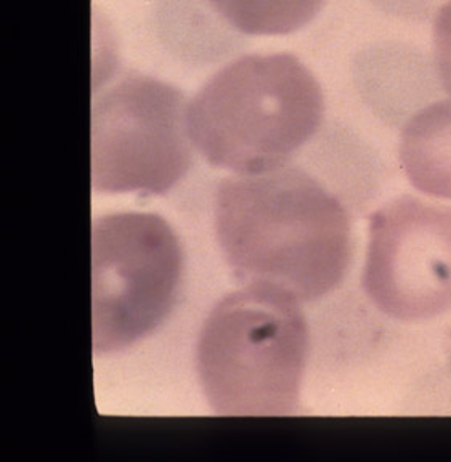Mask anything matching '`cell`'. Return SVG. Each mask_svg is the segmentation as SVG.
<instances>
[{"label":"cell","instance_id":"1","mask_svg":"<svg viewBox=\"0 0 451 462\" xmlns=\"http://www.w3.org/2000/svg\"><path fill=\"white\" fill-rule=\"evenodd\" d=\"M216 233L244 284L312 302L337 288L352 262V224L341 201L298 167L220 183Z\"/></svg>","mask_w":451,"mask_h":462},{"label":"cell","instance_id":"2","mask_svg":"<svg viewBox=\"0 0 451 462\" xmlns=\"http://www.w3.org/2000/svg\"><path fill=\"white\" fill-rule=\"evenodd\" d=\"M323 117L320 84L291 53L238 58L189 103L195 148L209 164L235 175L288 166Z\"/></svg>","mask_w":451,"mask_h":462},{"label":"cell","instance_id":"3","mask_svg":"<svg viewBox=\"0 0 451 462\" xmlns=\"http://www.w3.org/2000/svg\"><path fill=\"white\" fill-rule=\"evenodd\" d=\"M308 328L298 299L244 284L204 321L198 374L212 411L222 416H290L300 410Z\"/></svg>","mask_w":451,"mask_h":462},{"label":"cell","instance_id":"4","mask_svg":"<svg viewBox=\"0 0 451 462\" xmlns=\"http://www.w3.org/2000/svg\"><path fill=\"white\" fill-rule=\"evenodd\" d=\"M182 276V245L162 217L119 212L95 218V354H116L156 331L174 309Z\"/></svg>","mask_w":451,"mask_h":462},{"label":"cell","instance_id":"5","mask_svg":"<svg viewBox=\"0 0 451 462\" xmlns=\"http://www.w3.org/2000/svg\"><path fill=\"white\" fill-rule=\"evenodd\" d=\"M185 95L164 80L125 74L92 100V187L162 195L193 164Z\"/></svg>","mask_w":451,"mask_h":462},{"label":"cell","instance_id":"6","mask_svg":"<svg viewBox=\"0 0 451 462\" xmlns=\"http://www.w3.org/2000/svg\"><path fill=\"white\" fill-rule=\"evenodd\" d=\"M364 288L379 310L400 321L451 310V208L401 196L376 210Z\"/></svg>","mask_w":451,"mask_h":462},{"label":"cell","instance_id":"7","mask_svg":"<svg viewBox=\"0 0 451 462\" xmlns=\"http://www.w3.org/2000/svg\"><path fill=\"white\" fill-rule=\"evenodd\" d=\"M400 162L418 191L451 201V100L410 117L401 130Z\"/></svg>","mask_w":451,"mask_h":462},{"label":"cell","instance_id":"8","mask_svg":"<svg viewBox=\"0 0 451 462\" xmlns=\"http://www.w3.org/2000/svg\"><path fill=\"white\" fill-rule=\"evenodd\" d=\"M230 26L248 36H286L315 20L327 0H207Z\"/></svg>","mask_w":451,"mask_h":462},{"label":"cell","instance_id":"9","mask_svg":"<svg viewBox=\"0 0 451 462\" xmlns=\"http://www.w3.org/2000/svg\"><path fill=\"white\" fill-rule=\"evenodd\" d=\"M434 63L445 94L451 98V0L438 8L432 28Z\"/></svg>","mask_w":451,"mask_h":462}]
</instances>
